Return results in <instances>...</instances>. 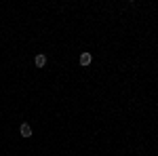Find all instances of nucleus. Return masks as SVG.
Listing matches in <instances>:
<instances>
[{
	"label": "nucleus",
	"instance_id": "obj_1",
	"mask_svg": "<svg viewBox=\"0 0 158 156\" xmlns=\"http://www.w3.org/2000/svg\"><path fill=\"white\" fill-rule=\"evenodd\" d=\"M78 61H80V65H82V68H86V65H91L93 55H91L89 51H82V53H80V57H78Z\"/></svg>",
	"mask_w": 158,
	"mask_h": 156
},
{
	"label": "nucleus",
	"instance_id": "obj_3",
	"mask_svg": "<svg viewBox=\"0 0 158 156\" xmlns=\"http://www.w3.org/2000/svg\"><path fill=\"white\" fill-rule=\"evenodd\" d=\"M34 65H36V68H44V65H47V55H44V53H38L36 57H34Z\"/></svg>",
	"mask_w": 158,
	"mask_h": 156
},
{
	"label": "nucleus",
	"instance_id": "obj_2",
	"mask_svg": "<svg viewBox=\"0 0 158 156\" xmlns=\"http://www.w3.org/2000/svg\"><path fill=\"white\" fill-rule=\"evenodd\" d=\"M19 135H21V137H23V139H30V137H32V135H34V131H32V127H30V124H27V122H23V124H21V127H19Z\"/></svg>",
	"mask_w": 158,
	"mask_h": 156
}]
</instances>
